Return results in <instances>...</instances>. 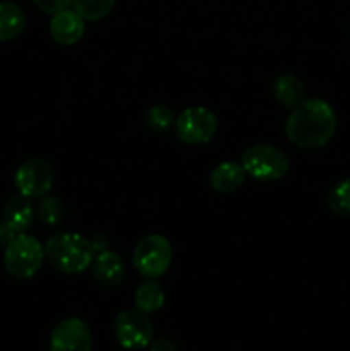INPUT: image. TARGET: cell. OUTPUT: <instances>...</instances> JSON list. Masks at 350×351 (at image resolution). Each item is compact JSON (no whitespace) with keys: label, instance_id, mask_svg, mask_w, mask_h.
Here are the masks:
<instances>
[{"label":"cell","instance_id":"cell-24","mask_svg":"<svg viewBox=\"0 0 350 351\" xmlns=\"http://www.w3.org/2000/svg\"><path fill=\"white\" fill-rule=\"evenodd\" d=\"M89 242H91L93 250H95V252H103V250H106V243H108V239H106L105 235H102V233H98V235L93 237Z\"/></svg>","mask_w":350,"mask_h":351},{"label":"cell","instance_id":"cell-4","mask_svg":"<svg viewBox=\"0 0 350 351\" xmlns=\"http://www.w3.org/2000/svg\"><path fill=\"white\" fill-rule=\"evenodd\" d=\"M242 168L246 175L261 182H273L285 177L288 171V156L277 146L256 144L244 151Z\"/></svg>","mask_w":350,"mask_h":351},{"label":"cell","instance_id":"cell-21","mask_svg":"<svg viewBox=\"0 0 350 351\" xmlns=\"http://www.w3.org/2000/svg\"><path fill=\"white\" fill-rule=\"evenodd\" d=\"M38 7H40L43 12L47 14H57L60 10L69 9V5L72 3V0H33Z\"/></svg>","mask_w":350,"mask_h":351},{"label":"cell","instance_id":"cell-5","mask_svg":"<svg viewBox=\"0 0 350 351\" xmlns=\"http://www.w3.org/2000/svg\"><path fill=\"white\" fill-rule=\"evenodd\" d=\"M134 267L146 278H158L167 273L172 264V245L165 237L148 235L137 242L132 254Z\"/></svg>","mask_w":350,"mask_h":351},{"label":"cell","instance_id":"cell-15","mask_svg":"<svg viewBox=\"0 0 350 351\" xmlns=\"http://www.w3.org/2000/svg\"><path fill=\"white\" fill-rule=\"evenodd\" d=\"M26 27V16L14 2H0V41H10Z\"/></svg>","mask_w":350,"mask_h":351},{"label":"cell","instance_id":"cell-13","mask_svg":"<svg viewBox=\"0 0 350 351\" xmlns=\"http://www.w3.org/2000/svg\"><path fill=\"white\" fill-rule=\"evenodd\" d=\"M34 208L24 195H14L3 206V221L9 223L17 233H24L34 221Z\"/></svg>","mask_w":350,"mask_h":351},{"label":"cell","instance_id":"cell-12","mask_svg":"<svg viewBox=\"0 0 350 351\" xmlns=\"http://www.w3.org/2000/svg\"><path fill=\"white\" fill-rule=\"evenodd\" d=\"M246 171L242 165L233 163V161H223L209 175V184L215 192L220 194H229V192L237 191L244 184Z\"/></svg>","mask_w":350,"mask_h":351},{"label":"cell","instance_id":"cell-14","mask_svg":"<svg viewBox=\"0 0 350 351\" xmlns=\"http://www.w3.org/2000/svg\"><path fill=\"white\" fill-rule=\"evenodd\" d=\"M273 95L285 108H295L305 99V86L297 75L281 74L275 79Z\"/></svg>","mask_w":350,"mask_h":351},{"label":"cell","instance_id":"cell-7","mask_svg":"<svg viewBox=\"0 0 350 351\" xmlns=\"http://www.w3.org/2000/svg\"><path fill=\"white\" fill-rule=\"evenodd\" d=\"M113 331L117 341L127 350L146 348L153 338V324L141 311L120 312L113 322Z\"/></svg>","mask_w":350,"mask_h":351},{"label":"cell","instance_id":"cell-11","mask_svg":"<svg viewBox=\"0 0 350 351\" xmlns=\"http://www.w3.org/2000/svg\"><path fill=\"white\" fill-rule=\"evenodd\" d=\"M93 276L103 287H117L126 276L122 259L115 252L103 250L93 259Z\"/></svg>","mask_w":350,"mask_h":351},{"label":"cell","instance_id":"cell-6","mask_svg":"<svg viewBox=\"0 0 350 351\" xmlns=\"http://www.w3.org/2000/svg\"><path fill=\"white\" fill-rule=\"evenodd\" d=\"M174 125L175 134L182 143L189 146H201L215 137L218 120L211 110L205 106H191L175 119Z\"/></svg>","mask_w":350,"mask_h":351},{"label":"cell","instance_id":"cell-18","mask_svg":"<svg viewBox=\"0 0 350 351\" xmlns=\"http://www.w3.org/2000/svg\"><path fill=\"white\" fill-rule=\"evenodd\" d=\"M117 0H72L74 10L88 21H100L113 9Z\"/></svg>","mask_w":350,"mask_h":351},{"label":"cell","instance_id":"cell-1","mask_svg":"<svg viewBox=\"0 0 350 351\" xmlns=\"http://www.w3.org/2000/svg\"><path fill=\"white\" fill-rule=\"evenodd\" d=\"M336 130V113L329 103L319 98L304 99L292 108L285 123V132L295 146L314 149L331 141Z\"/></svg>","mask_w":350,"mask_h":351},{"label":"cell","instance_id":"cell-8","mask_svg":"<svg viewBox=\"0 0 350 351\" xmlns=\"http://www.w3.org/2000/svg\"><path fill=\"white\" fill-rule=\"evenodd\" d=\"M14 182L21 195L27 199H40L41 195L48 194L54 185V168L47 160L33 158L17 168Z\"/></svg>","mask_w":350,"mask_h":351},{"label":"cell","instance_id":"cell-9","mask_svg":"<svg viewBox=\"0 0 350 351\" xmlns=\"http://www.w3.org/2000/svg\"><path fill=\"white\" fill-rule=\"evenodd\" d=\"M93 336L88 324L78 317L64 319L50 336V351H91Z\"/></svg>","mask_w":350,"mask_h":351},{"label":"cell","instance_id":"cell-10","mask_svg":"<svg viewBox=\"0 0 350 351\" xmlns=\"http://www.w3.org/2000/svg\"><path fill=\"white\" fill-rule=\"evenodd\" d=\"M84 17L79 16L75 10H60L54 14L50 21V34L58 45H74L84 34Z\"/></svg>","mask_w":350,"mask_h":351},{"label":"cell","instance_id":"cell-2","mask_svg":"<svg viewBox=\"0 0 350 351\" xmlns=\"http://www.w3.org/2000/svg\"><path fill=\"white\" fill-rule=\"evenodd\" d=\"M45 257L60 273L75 274L91 266L95 250L91 242L79 233L62 232L48 239L45 245Z\"/></svg>","mask_w":350,"mask_h":351},{"label":"cell","instance_id":"cell-22","mask_svg":"<svg viewBox=\"0 0 350 351\" xmlns=\"http://www.w3.org/2000/svg\"><path fill=\"white\" fill-rule=\"evenodd\" d=\"M17 235H19V233H17L16 230L9 225V223L3 221V219L0 221V243L7 245V243L12 242Z\"/></svg>","mask_w":350,"mask_h":351},{"label":"cell","instance_id":"cell-16","mask_svg":"<svg viewBox=\"0 0 350 351\" xmlns=\"http://www.w3.org/2000/svg\"><path fill=\"white\" fill-rule=\"evenodd\" d=\"M136 307L144 314L158 312L165 304V291L156 281L148 280L141 283L136 290Z\"/></svg>","mask_w":350,"mask_h":351},{"label":"cell","instance_id":"cell-3","mask_svg":"<svg viewBox=\"0 0 350 351\" xmlns=\"http://www.w3.org/2000/svg\"><path fill=\"white\" fill-rule=\"evenodd\" d=\"M45 259V247L34 237L19 233L12 242L5 245L3 266L10 276L27 280L34 276Z\"/></svg>","mask_w":350,"mask_h":351},{"label":"cell","instance_id":"cell-20","mask_svg":"<svg viewBox=\"0 0 350 351\" xmlns=\"http://www.w3.org/2000/svg\"><path fill=\"white\" fill-rule=\"evenodd\" d=\"M175 123V115L168 106L154 105L146 113V125L154 132H165Z\"/></svg>","mask_w":350,"mask_h":351},{"label":"cell","instance_id":"cell-23","mask_svg":"<svg viewBox=\"0 0 350 351\" xmlns=\"http://www.w3.org/2000/svg\"><path fill=\"white\" fill-rule=\"evenodd\" d=\"M150 351H178L177 345L170 339H156V341L151 345Z\"/></svg>","mask_w":350,"mask_h":351},{"label":"cell","instance_id":"cell-19","mask_svg":"<svg viewBox=\"0 0 350 351\" xmlns=\"http://www.w3.org/2000/svg\"><path fill=\"white\" fill-rule=\"evenodd\" d=\"M328 208L335 215L350 218V178L336 184L328 194Z\"/></svg>","mask_w":350,"mask_h":351},{"label":"cell","instance_id":"cell-17","mask_svg":"<svg viewBox=\"0 0 350 351\" xmlns=\"http://www.w3.org/2000/svg\"><path fill=\"white\" fill-rule=\"evenodd\" d=\"M36 216L48 226H57L65 218V206L57 195H41L36 204Z\"/></svg>","mask_w":350,"mask_h":351}]
</instances>
